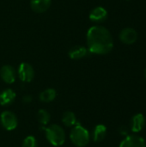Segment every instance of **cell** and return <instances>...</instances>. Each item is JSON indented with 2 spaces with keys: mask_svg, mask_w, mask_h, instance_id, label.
I'll return each mask as SVG.
<instances>
[{
  "mask_svg": "<svg viewBox=\"0 0 146 147\" xmlns=\"http://www.w3.org/2000/svg\"><path fill=\"white\" fill-rule=\"evenodd\" d=\"M17 76L22 82L30 83L34 78V70L30 64L23 62L19 65Z\"/></svg>",
  "mask_w": 146,
  "mask_h": 147,
  "instance_id": "cell-5",
  "label": "cell"
},
{
  "mask_svg": "<svg viewBox=\"0 0 146 147\" xmlns=\"http://www.w3.org/2000/svg\"><path fill=\"white\" fill-rule=\"evenodd\" d=\"M0 77L4 83L11 84L15 81L16 71L12 65H4L0 69Z\"/></svg>",
  "mask_w": 146,
  "mask_h": 147,
  "instance_id": "cell-8",
  "label": "cell"
},
{
  "mask_svg": "<svg viewBox=\"0 0 146 147\" xmlns=\"http://www.w3.org/2000/svg\"><path fill=\"white\" fill-rule=\"evenodd\" d=\"M62 123L66 127H72L77 124V117L76 115L72 111H66L63 114L62 116Z\"/></svg>",
  "mask_w": 146,
  "mask_h": 147,
  "instance_id": "cell-16",
  "label": "cell"
},
{
  "mask_svg": "<svg viewBox=\"0 0 146 147\" xmlns=\"http://www.w3.org/2000/svg\"><path fill=\"white\" fill-rule=\"evenodd\" d=\"M139 37L138 32L133 28H123L119 34L120 41L126 45L133 44L137 41Z\"/></svg>",
  "mask_w": 146,
  "mask_h": 147,
  "instance_id": "cell-6",
  "label": "cell"
},
{
  "mask_svg": "<svg viewBox=\"0 0 146 147\" xmlns=\"http://www.w3.org/2000/svg\"><path fill=\"white\" fill-rule=\"evenodd\" d=\"M15 93L12 89H5L0 93V105L8 106L10 105L15 99Z\"/></svg>",
  "mask_w": 146,
  "mask_h": 147,
  "instance_id": "cell-13",
  "label": "cell"
},
{
  "mask_svg": "<svg viewBox=\"0 0 146 147\" xmlns=\"http://www.w3.org/2000/svg\"><path fill=\"white\" fill-rule=\"evenodd\" d=\"M89 51L88 50L87 47L83 46H74L72 47L69 52H68V56L71 59H81L88 56Z\"/></svg>",
  "mask_w": 146,
  "mask_h": 147,
  "instance_id": "cell-11",
  "label": "cell"
},
{
  "mask_svg": "<svg viewBox=\"0 0 146 147\" xmlns=\"http://www.w3.org/2000/svg\"><path fill=\"white\" fill-rule=\"evenodd\" d=\"M119 147H146V141L139 135H127L120 142Z\"/></svg>",
  "mask_w": 146,
  "mask_h": 147,
  "instance_id": "cell-7",
  "label": "cell"
},
{
  "mask_svg": "<svg viewBox=\"0 0 146 147\" xmlns=\"http://www.w3.org/2000/svg\"><path fill=\"white\" fill-rule=\"evenodd\" d=\"M107 135V127L103 124H98L95 127L92 134L93 140L96 143L102 141Z\"/></svg>",
  "mask_w": 146,
  "mask_h": 147,
  "instance_id": "cell-14",
  "label": "cell"
},
{
  "mask_svg": "<svg viewBox=\"0 0 146 147\" xmlns=\"http://www.w3.org/2000/svg\"><path fill=\"white\" fill-rule=\"evenodd\" d=\"M70 139L72 144L77 147H85L89 142L90 135L84 127L77 123L71 130Z\"/></svg>",
  "mask_w": 146,
  "mask_h": 147,
  "instance_id": "cell-3",
  "label": "cell"
},
{
  "mask_svg": "<svg viewBox=\"0 0 146 147\" xmlns=\"http://www.w3.org/2000/svg\"><path fill=\"white\" fill-rule=\"evenodd\" d=\"M0 121L2 127L6 131H13L17 127L18 125V120L16 115L9 110L2 112L0 115Z\"/></svg>",
  "mask_w": 146,
  "mask_h": 147,
  "instance_id": "cell-4",
  "label": "cell"
},
{
  "mask_svg": "<svg viewBox=\"0 0 146 147\" xmlns=\"http://www.w3.org/2000/svg\"><path fill=\"white\" fill-rule=\"evenodd\" d=\"M51 115L46 109H40L37 113V121L41 126H46L49 123Z\"/></svg>",
  "mask_w": 146,
  "mask_h": 147,
  "instance_id": "cell-17",
  "label": "cell"
},
{
  "mask_svg": "<svg viewBox=\"0 0 146 147\" xmlns=\"http://www.w3.org/2000/svg\"><path fill=\"white\" fill-rule=\"evenodd\" d=\"M88 50L91 53L104 55L114 47V40L110 31L102 26H93L89 28L86 35Z\"/></svg>",
  "mask_w": 146,
  "mask_h": 147,
  "instance_id": "cell-1",
  "label": "cell"
},
{
  "mask_svg": "<svg viewBox=\"0 0 146 147\" xmlns=\"http://www.w3.org/2000/svg\"><path fill=\"white\" fill-rule=\"evenodd\" d=\"M46 133L47 141L53 146L59 147L64 145L65 141V133L63 127L57 124H52L43 128Z\"/></svg>",
  "mask_w": 146,
  "mask_h": 147,
  "instance_id": "cell-2",
  "label": "cell"
},
{
  "mask_svg": "<svg viewBox=\"0 0 146 147\" xmlns=\"http://www.w3.org/2000/svg\"><path fill=\"white\" fill-rule=\"evenodd\" d=\"M89 17L94 22H102L108 18V11L105 8L97 6L89 12Z\"/></svg>",
  "mask_w": 146,
  "mask_h": 147,
  "instance_id": "cell-10",
  "label": "cell"
},
{
  "mask_svg": "<svg viewBox=\"0 0 146 147\" xmlns=\"http://www.w3.org/2000/svg\"><path fill=\"white\" fill-rule=\"evenodd\" d=\"M119 133L120 134V135H123L125 137H126L127 135H129V129L127 127H120V129H119Z\"/></svg>",
  "mask_w": 146,
  "mask_h": 147,
  "instance_id": "cell-19",
  "label": "cell"
},
{
  "mask_svg": "<svg viewBox=\"0 0 146 147\" xmlns=\"http://www.w3.org/2000/svg\"><path fill=\"white\" fill-rule=\"evenodd\" d=\"M32 100H33V98H32V96L30 95H26L22 98V102L24 103H30L32 102Z\"/></svg>",
  "mask_w": 146,
  "mask_h": 147,
  "instance_id": "cell-20",
  "label": "cell"
},
{
  "mask_svg": "<svg viewBox=\"0 0 146 147\" xmlns=\"http://www.w3.org/2000/svg\"><path fill=\"white\" fill-rule=\"evenodd\" d=\"M56 96H57V91L52 88H49V89H46L40 93L39 99L42 102L48 103V102L54 101Z\"/></svg>",
  "mask_w": 146,
  "mask_h": 147,
  "instance_id": "cell-15",
  "label": "cell"
},
{
  "mask_svg": "<svg viewBox=\"0 0 146 147\" xmlns=\"http://www.w3.org/2000/svg\"><path fill=\"white\" fill-rule=\"evenodd\" d=\"M22 147H38L37 140L32 135L27 136L22 142Z\"/></svg>",
  "mask_w": 146,
  "mask_h": 147,
  "instance_id": "cell-18",
  "label": "cell"
},
{
  "mask_svg": "<svg viewBox=\"0 0 146 147\" xmlns=\"http://www.w3.org/2000/svg\"><path fill=\"white\" fill-rule=\"evenodd\" d=\"M145 126V117L142 114H137L133 116L130 121V130L133 134H138L143 130Z\"/></svg>",
  "mask_w": 146,
  "mask_h": 147,
  "instance_id": "cell-9",
  "label": "cell"
},
{
  "mask_svg": "<svg viewBox=\"0 0 146 147\" xmlns=\"http://www.w3.org/2000/svg\"><path fill=\"white\" fill-rule=\"evenodd\" d=\"M52 0H30V7L35 13L46 12L51 6Z\"/></svg>",
  "mask_w": 146,
  "mask_h": 147,
  "instance_id": "cell-12",
  "label": "cell"
},
{
  "mask_svg": "<svg viewBox=\"0 0 146 147\" xmlns=\"http://www.w3.org/2000/svg\"><path fill=\"white\" fill-rule=\"evenodd\" d=\"M145 80H146V67H145Z\"/></svg>",
  "mask_w": 146,
  "mask_h": 147,
  "instance_id": "cell-21",
  "label": "cell"
}]
</instances>
